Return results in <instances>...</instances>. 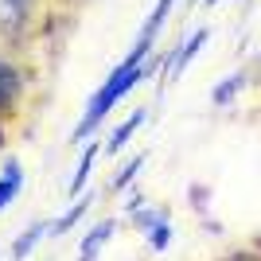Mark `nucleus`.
I'll return each instance as SVG.
<instances>
[{"instance_id":"nucleus-9","label":"nucleus","mask_w":261,"mask_h":261,"mask_svg":"<svg viewBox=\"0 0 261 261\" xmlns=\"http://www.w3.org/2000/svg\"><path fill=\"white\" fill-rule=\"evenodd\" d=\"M141 121H144V109H133V113H129V121H121L117 129L109 133V141H106V152H109V156H117L121 148H125V144L133 141V133L141 129Z\"/></svg>"},{"instance_id":"nucleus-17","label":"nucleus","mask_w":261,"mask_h":261,"mask_svg":"<svg viewBox=\"0 0 261 261\" xmlns=\"http://www.w3.org/2000/svg\"><path fill=\"white\" fill-rule=\"evenodd\" d=\"M215 4H222V0H207V8H215Z\"/></svg>"},{"instance_id":"nucleus-7","label":"nucleus","mask_w":261,"mask_h":261,"mask_svg":"<svg viewBox=\"0 0 261 261\" xmlns=\"http://www.w3.org/2000/svg\"><path fill=\"white\" fill-rule=\"evenodd\" d=\"M47 230H51L47 218H39V222H32L28 230H20V238L12 242V261H28L32 257L35 246H39V238H47Z\"/></svg>"},{"instance_id":"nucleus-1","label":"nucleus","mask_w":261,"mask_h":261,"mask_svg":"<svg viewBox=\"0 0 261 261\" xmlns=\"http://www.w3.org/2000/svg\"><path fill=\"white\" fill-rule=\"evenodd\" d=\"M148 51H152V39H144V35H137V43H133V51L121 59L113 70H109V78L101 82L94 94H90L86 101V113H82V121H78L74 129V141H86V137H94V129H98L101 121L109 117V109L117 106L121 98H129L133 86L137 82H144V78L152 74L156 66H168V55H164L160 63H148Z\"/></svg>"},{"instance_id":"nucleus-16","label":"nucleus","mask_w":261,"mask_h":261,"mask_svg":"<svg viewBox=\"0 0 261 261\" xmlns=\"http://www.w3.org/2000/svg\"><path fill=\"white\" fill-rule=\"evenodd\" d=\"M207 195H211V191H207V187H203V184H195V187H191V207H195L199 215L207 211Z\"/></svg>"},{"instance_id":"nucleus-12","label":"nucleus","mask_w":261,"mask_h":261,"mask_svg":"<svg viewBox=\"0 0 261 261\" xmlns=\"http://www.w3.org/2000/svg\"><path fill=\"white\" fill-rule=\"evenodd\" d=\"M242 86H246V70H234L230 78H222V82L211 90V101H215V106H230V101L238 98Z\"/></svg>"},{"instance_id":"nucleus-5","label":"nucleus","mask_w":261,"mask_h":261,"mask_svg":"<svg viewBox=\"0 0 261 261\" xmlns=\"http://www.w3.org/2000/svg\"><path fill=\"white\" fill-rule=\"evenodd\" d=\"M98 152H101V144L94 141V137H90V144L82 148V156H78L74 175H70V187H66V195H70V199H82V187H86L90 172H94V160H98Z\"/></svg>"},{"instance_id":"nucleus-11","label":"nucleus","mask_w":261,"mask_h":261,"mask_svg":"<svg viewBox=\"0 0 261 261\" xmlns=\"http://www.w3.org/2000/svg\"><path fill=\"white\" fill-rule=\"evenodd\" d=\"M32 4H35V0H0V23H4V28H20V23H28Z\"/></svg>"},{"instance_id":"nucleus-13","label":"nucleus","mask_w":261,"mask_h":261,"mask_svg":"<svg viewBox=\"0 0 261 261\" xmlns=\"http://www.w3.org/2000/svg\"><path fill=\"white\" fill-rule=\"evenodd\" d=\"M172 4H175V0H156L152 16H148V20H144V28H141V35H144V39H152V43H156V35H160L164 20L172 16Z\"/></svg>"},{"instance_id":"nucleus-3","label":"nucleus","mask_w":261,"mask_h":261,"mask_svg":"<svg viewBox=\"0 0 261 261\" xmlns=\"http://www.w3.org/2000/svg\"><path fill=\"white\" fill-rule=\"evenodd\" d=\"M113 230H117V218H101L98 226L82 238V246H78V261H98L101 257V246L113 238Z\"/></svg>"},{"instance_id":"nucleus-8","label":"nucleus","mask_w":261,"mask_h":261,"mask_svg":"<svg viewBox=\"0 0 261 261\" xmlns=\"http://www.w3.org/2000/svg\"><path fill=\"white\" fill-rule=\"evenodd\" d=\"M90 207H94V195H82V199H74V203H70V211H66V215H59V218L51 222L47 238H63V234H70V230L78 226V218H82V215H90Z\"/></svg>"},{"instance_id":"nucleus-6","label":"nucleus","mask_w":261,"mask_h":261,"mask_svg":"<svg viewBox=\"0 0 261 261\" xmlns=\"http://www.w3.org/2000/svg\"><path fill=\"white\" fill-rule=\"evenodd\" d=\"M23 191V168L20 160H4V172H0V211H8L16 203V195Z\"/></svg>"},{"instance_id":"nucleus-4","label":"nucleus","mask_w":261,"mask_h":261,"mask_svg":"<svg viewBox=\"0 0 261 261\" xmlns=\"http://www.w3.org/2000/svg\"><path fill=\"white\" fill-rule=\"evenodd\" d=\"M20 90H23L20 70H16L8 59H0V113L16 109V101H20Z\"/></svg>"},{"instance_id":"nucleus-15","label":"nucleus","mask_w":261,"mask_h":261,"mask_svg":"<svg viewBox=\"0 0 261 261\" xmlns=\"http://www.w3.org/2000/svg\"><path fill=\"white\" fill-rule=\"evenodd\" d=\"M148 246H152V253H164V250H168V246H172V222L156 226L152 234H148Z\"/></svg>"},{"instance_id":"nucleus-14","label":"nucleus","mask_w":261,"mask_h":261,"mask_svg":"<svg viewBox=\"0 0 261 261\" xmlns=\"http://www.w3.org/2000/svg\"><path fill=\"white\" fill-rule=\"evenodd\" d=\"M164 222H168V207H141L133 215V226L144 230V234H152V230L164 226Z\"/></svg>"},{"instance_id":"nucleus-10","label":"nucleus","mask_w":261,"mask_h":261,"mask_svg":"<svg viewBox=\"0 0 261 261\" xmlns=\"http://www.w3.org/2000/svg\"><path fill=\"white\" fill-rule=\"evenodd\" d=\"M144 160H148L144 152L129 156V160H125V168H117V172H113V179H109V191H113V195H121V191H129V187H133V179H137V172L144 168Z\"/></svg>"},{"instance_id":"nucleus-2","label":"nucleus","mask_w":261,"mask_h":261,"mask_svg":"<svg viewBox=\"0 0 261 261\" xmlns=\"http://www.w3.org/2000/svg\"><path fill=\"white\" fill-rule=\"evenodd\" d=\"M207 35H211L207 28H199V32L187 35V43H179L172 55H168V70H164V78H168V82H172V78H179L187 66H191V59H195V55L203 51V43H207Z\"/></svg>"}]
</instances>
